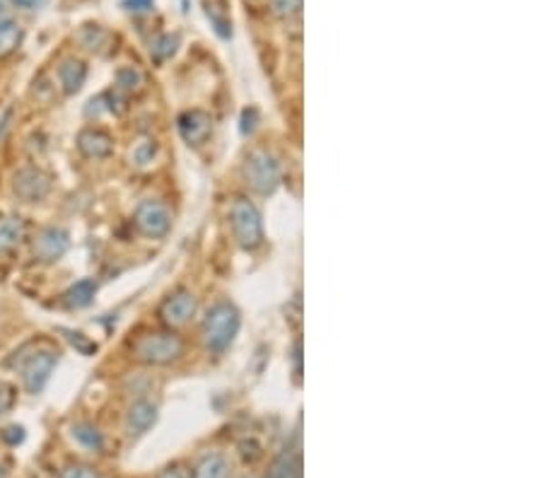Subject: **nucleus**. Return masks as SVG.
Returning <instances> with one entry per match:
<instances>
[{
  "mask_svg": "<svg viewBox=\"0 0 543 478\" xmlns=\"http://www.w3.org/2000/svg\"><path fill=\"white\" fill-rule=\"evenodd\" d=\"M176 42H179V39H176V36H169V35L160 36V42H155V46H153L155 58H157V61H165V58H167V56L175 54Z\"/></svg>",
  "mask_w": 543,
  "mask_h": 478,
  "instance_id": "nucleus-25",
  "label": "nucleus"
},
{
  "mask_svg": "<svg viewBox=\"0 0 543 478\" xmlns=\"http://www.w3.org/2000/svg\"><path fill=\"white\" fill-rule=\"evenodd\" d=\"M3 440H5L10 447L20 444L22 440H25V428H20V425H10V428L3 430Z\"/></svg>",
  "mask_w": 543,
  "mask_h": 478,
  "instance_id": "nucleus-30",
  "label": "nucleus"
},
{
  "mask_svg": "<svg viewBox=\"0 0 543 478\" xmlns=\"http://www.w3.org/2000/svg\"><path fill=\"white\" fill-rule=\"evenodd\" d=\"M184 341L172 331H147L140 333L131 343L133 355L147 365H172L184 355Z\"/></svg>",
  "mask_w": 543,
  "mask_h": 478,
  "instance_id": "nucleus-3",
  "label": "nucleus"
},
{
  "mask_svg": "<svg viewBox=\"0 0 543 478\" xmlns=\"http://www.w3.org/2000/svg\"><path fill=\"white\" fill-rule=\"evenodd\" d=\"M239 452H242L244 459L254 462V459L261 457V444H256L254 440H244V442H239Z\"/></svg>",
  "mask_w": 543,
  "mask_h": 478,
  "instance_id": "nucleus-29",
  "label": "nucleus"
},
{
  "mask_svg": "<svg viewBox=\"0 0 543 478\" xmlns=\"http://www.w3.org/2000/svg\"><path fill=\"white\" fill-rule=\"evenodd\" d=\"M15 406V387L7 381H0V418L7 416Z\"/></svg>",
  "mask_w": 543,
  "mask_h": 478,
  "instance_id": "nucleus-27",
  "label": "nucleus"
},
{
  "mask_svg": "<svg viewBox=\"0 0 543 478\" xmlns=\"http://www.w3.org/2000/svg\"><path fill=\"white\" fill-rule=\"evenodd\" d=\"M271 13L278 20H293L302 13V0H271Z\"/></svg>",
  "mask_w": 543,
  "mask_h": 478,
  "instance_id": "nucleus-22",
  "label": "nucleus"
},
{
  "mask_svg": "<svg viewBox=\"0 0 543 478\" xmlns=\"http://www.w3.org/2000/svg\"><path fill=\"white\" fill-rule=\"evenodd\" d=\"M87 80V66L80 58H65L58 66V83L65 95H75Z\"/></svg>",
  "mask_w": 543,
  "mask_h": 478,
  "instance_id": "nucleus-15",
  "label": "nucleus"
},
{
  "mask_svg": "<svg viewBox=\"0 0 543 478\" xmlns=\"http://www.w3.org/2000/svg\"><path fill=\"white\" fill-rule=\"evenodd\" d=\"M15 5L22 7V10H36V7H42L46 0H13Z\"/></svg>",
  "mask_w": 543,
  "mask_h": 478,
  "instance_id": "nucleus-33",
  "label": "nucleus"
},
{
  "mask_svg": "<svg viewBox=\"0 0 543 478\" xmlns=\"http://www.w3.org/2000/svg\"><path fill=\"white\" fill-rule=\"evenodd\" d=\"M246 478H254V476H246Z\"/></svg>",
  "mask_w": 543,
  "mask_h": 478,
  "instance_id": "nucleus-34",
  "label": "nucleus"
},
{
  "mask_svg": "<svg viewBox=\"0 0 543 478\" xmlns=\"http://www.w3.org/2000/svg\"><path fill=\"white\" fill-rule=\"evenodd\" d=\"M95 292H97V283L90 280V278H85V280L75 283L65 295H63V302H65L70 310H80V307L90 305Z\"/></svg>",
  "mask_w": 543,
  "mask_h": 478,
  "instance_id": "nucleus-19",
  "label": "nucleus"
},
{
  "mask_svg": "<svg viewBox=\"0 0 543 478\" xmlns=\"http://www.w3.org/2000/svg\"><path fill=\"white\" fill-rule=\"evenodd\" d=\"M160 478H191V476H188V472L184 469V466L175 464V466H169V469H165V472L160 473Z\"/></svg>",
  "mask_w": 543,
  "mask_h": 478,
  "instance_id": "nucleus-32",
  "label": "nucleus"
},
{
  "mask_svg": "<svg viewBox=\"0 0 543 478\" xmlns=\"http://www.w3.org/2000/svg\"><path fill=\"white\" fill-rule=\"evenodd\" d=\"M77 150L90 159H105L114 153V138L102 128H85L77 133Z\"/></svg>",
  "mask_w": 543,
  "mask_h": 478,
  "instance_id": "nucleus-11",
  "label": "nucleus"
},
{
  "mask_svg": "<svg viewBox=\"0 0 543 478\" xmlns=\"http://www.w3.org/2000/svg\"><path fill=\"white\" fill-rule=\"evenodd\" d=\"M244 181L261 196L273 194L280 184V165L268 150H254L244 162Z\"/></svg>",
  "mask_w": 543,
  "mask_h": 478,
  "instance_id": "nucleus-5",
  "label": "nucleus"
},
{
  "mask_svg": "<svg viewBox=\"0 0 543 478\" xmlns=\"http://www.w3.org/2000/svg\"><path fill=\"white\" fill-rule=\"evenodd\" d=\"M75 39L80 42L85 51H90V54L97 56H106L114 51V44H116V36L105 29L102 25H83L80 32L75 35Z\"/></svg>",
  "mask_w": 543,
  "mask_h": 478,
  "instance_id": "nucleus-13",
  "label": "nucleus"
},
{
  "mask_svg": "<svg viewBox=\"0 0 543 478\" xmlns=\"http://www.w3.org/2000/svg\"><path fill=\"white\" fill-rule=\"evenodd\" d=\"M223 7L216 5V3H208V7H206V13H208L210 22L216 25V32L220 36H230L232 29H230V22H227V17H225L223 13H220Z\"/></svg>",
  "mask_w": 543,
  "mask_h": 478,
  "instance_id": "nucleus-24",
  "label": "nucleus"
},
{
  "mask_svg": "<svg viewBox=\"0 0 543 478\" xmlns=\"http://www.w3.org/2000/svg\"><path fill=\"white\" fill-rule=\"evenodd\" d=\"M239 310L232 302H217L203 319V343L210 353H223L239 331Z\"/></svg>",
  "mask_w": 543,
  "mask_h": 478,
  "instance_id": "nucleus-2",
  "label": "nucleus"
},
{
  "mask_svg": "<svg viewBox=\"0 0 543 478\" xmlns=\"http://www.w3.org/2000/svg\"><path fill=\"white\" fill-rule=\"evenodd\" d=\"M179 131L188 146H201V143L208 140L210 131H213V121H210L206 111L191 109L179 118Z\"/></svg>",
  "mask_w": 543,
  "mask_h": 478,
  "instance_id": "nucleus-12",
  "label": "nucleus"
},
{
  "mask_svg": "<svg viewBox=\"0 0 543 478\" xmlns=\"http://www.w3.org/2000/svg\"><path fill=\"white\" fill-rule=\"evenodd\" d=\"M25 237V222L15 215L0 218V254H10V251L22 242Z\"/></svg>",
  "mask_w": 543,
  "mask_h": 478,
  "instance_id": "nucleus-17",
  "label": "nucleus"
},
{
  "mask_svg": "<svg viewBox=\"0 0 543 478\" xmlns=\"http://www.w3.org/2000/svg\"><path fill=\"white\" fill-rule=\"evenodd\" d=\"M155 153H157V146H155L153 140H143V143H138V146L133 147V153H131L133 165H138V167L150 165L155 158Z\"/></svg>",
  "mask_w": 543,
  "mask_h": 478,
  "instance_id": "nucleus-23",
  "label": "nucleus"
},
{
  "mask_svg": "<svg viewBox=\"0 0 543 478\" xmlns=\"http://www.w3.org/2000/svg\"><path fill=\"white\" fill-rule=\"evenodd\" d=\"M58 478H105L102 473H97L92 466H85V464H70L65 466L61 472V476Z\"/></svg>",
  "mask_w": 543,
  "mask_h": 478,
  "instance_id": "nucleus-26",
  "label": "nucleus"
},
{
  "mask_svg": "<svg viewBox=\"0 0 543 478\" xmlns=\"http://www.w3.org/2000/svg\"><path fill=\"white\" fill-rule=\"evenodd\" d=\"M58 365V348L51 341H29L27 346H22L10 361V368L17 370L22 384L29 394H39L51 372Z\"/></svg>",
  "mask_w": 543,
  "mask_h": 478,
  "instance_id": "nucleus-1",
  "label": "nucleus"
},
{
  "mask_svg": "<svg viewBox=\"0 0 543 478\" xmlns=\"http://www.w3.org/2000/svg\"><path fill=\"white\" fill-rule=\"evenodd\" d=\"M70 239L68 232L61 228H44L36 232L35 242H32V251L42 264H56L58 259L68 251Z\"/></svg>",
  "mask_w": 543,
  "mask_h": 478,
  "instance_id": "nucleus-9",
  "label": "nucleus"
},
{
  "mask_svg": "<svg viewBox=\"0 0 543 478\" xmlns=\"http://www.w3.org/2000/svg\"><path fill=\"white\" fill-rule=\"evenodd\" d=\"M155 421H157V406L153 402H147V399H138L126 413V430H128L131 437L143 435V432L153 428Z\"/></svg>",
  "mask_w": 543,
  "mask_h": 478,
  "instance_id": "nucleus-14",
  "label": "nucleus"
},
{
  "mask_svg": "<svg viewBox=\"0 0 543 478\" xmlns=\"http://www.w3.org/2000/svg\"><path fill=\"white\" fill-rule=\"evenodd\" d=\"M73 440H75L77 444H83L85 450H95V452L102 450V444H105L102 432L90 423L73 425Z\"/></svg>",
  "mask_w": 543,
  "mask_h": 478,
  "instance_id": "nucleus-20",
  "label": "nucleus"
},
{
  "mask_svg": "<svg viewBox=\"0 0 543 478\" xmlns=\"http://www.w3.org/2000/svg\"><path fill=\"white\" fill-rule=\"evenodd\" d=\"M191 478H232L230 462L223 454H217V452H208V454H203L198 459Z\"/></svg>",
  "mask_w": 543,
  "mask_h": 478,
  "instance_id": "nucleus-16",
  "label": "nucleus"
},
{
  "mask_svg": "<svg viewBox=\"0 0 543 478\" xmlns=\"http://www.w3.org/2000/svg\"><path fill=\"white\" fill-rule=\"evenodd\" d=\"M266 478H302V442L300 432L286 444V450L273 459L271 472Z\"/></svg>",
  "mask_w": 543,
  "mask_h": 478,
  "instance_id": "nucleus-10",
  "label": "nucleus"
},
{
  "mask_svg": "<svg viewBox=\"0 0 543 478\" xmlns=\"http://www.w3.org/2000/svg\"><path fill=\"white\" fill-rule=\"evenodd\" d=\"M133 222L138 228L140 235L146 237H165L172 229V213L162 201H155V198H147L136 208V215H133Z\"/></svg>",
  "mask_w": 543,
  "mask_h": 478,
  "instance_id": "nucleus-6",
  "label": "nucleus"
},
{
  "mask_svg": "<svg viewBox=\"0 0 543 478\" xmlns=\"http://www.w3.org/2000/svg\"><path fill=\"white\" fill-rule=\"evenodd\" d=\"M196 312H198V300L188 290H179L175 295H169L160 305V319L169 329L186 326L196 317Z\"/></svg>",
  "mask_w": 543,
  "mask_h": 478,
  "instance_id": "nucleus-8",
  "label": "nucleus"
},
{
  "mask_svg": "<svg viewBox=\"0 0 543 478\" xmlns=\"http://www.w3.org/2000/svg\"><path fill=\"white\" fill-rule=\"evenodd\" d=\"M68 341L70 343H73V346L77 348V351H80V353H95V351H97V343H92V341H87L83 336V333H73V331H68Z\"/></svg>",
  "mask_w": 543,
  "mask_h": 478,
  "instance_id": "nucleus-28",
  "label": "nucleus"
},
{
  "mask_svg": "<svg viewBox=\"0 0 543 478\" xmlns=\"http://www.w3.org/2000/svg\"><path fill=\"white\" fill-rule=\"evenodd\" d=\"M143 83H146V77H143V73H140L138 68H133V66L121 68L119 73H116V90L126 92V95L138 92L140 87H143Z\"/></svg>",
  "mask_w": 543,
  "mask_h": 478,
  "instance_id": "nucleus-21",
  "label": "nucleus"
},
{
  "mask_svg": "<svg viewBox=\"0 0 543 478\" xmlns=\"http://www.w3.org/2000/svg\"><path fill=\"white\" fill-rule=\"evenodd\" d=\"M230 225L232 235L237 239L242 249L254 251L264 242V222H261V213L249 198H237L232 203L230 210Z\"/></svg>",
  "mask_w": 543,
  "mask_h": 478,
  "instance_id": "nucleus-4",
  "label": "nucleus"
},
{
  "mask_svg": "<svg viewBox=\"0 0 543 478\" xmlns=\"http://www.w3.org/2000/svg\"><path fill=\"white\" fill-rule=\"evenodd\" d=\"M13 191L25 203L44 201L51 191V177L39 167H22L13 177Z\"/></svg>",
  "mask_w": 543,
  "mask_h": 478,
  "instance_id": "nucleus-7",
  "label": "nucleus"
},
{
  "mask_svg": "<svg viewBox=\"0 0 543 478\" xmlns=\"http://www.w3.org/2000/svg\"><path fill=\"white\" fill-rule=\"evenodd\" d=\"M124 7L131 10V13H146V10L153 7V0H126Z\"/></svg>",
  "mask_w": 543,
  "mask_h": 478,
  "instance_id": "nucleus-31",
  "label": "nucleus"
},
{
  "mask_svg": "<svg viewBox=\"0 0 543 478\" xmlns=\"http://www.w3.org/2000/svg\"><path fill=\"white\" fill-rule=\"evenodd\" d=\"M22 39H25V32H22L20 22L0 20V58L20 49Z\"/></svg>",
  "mask_w": 543,
  "mask_h": 478,
  "instance_id": "nucleus-18",
  "label": "nucleus"
}]
</instances>
